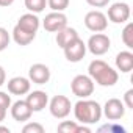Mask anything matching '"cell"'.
<instances>
[{"label":"cell","mask_w":133,"mask_h":133,"mask_svg":"<svg viewBox=\"0 0 133 133\" xmlns=\"http://www.w3.org/2000/svg\"><path fill=\"white\" fill-rule=\"evenodd\" d=\"M88 75L92 78L94 83L110 88L114 86L119 80V74L117 71H114L108 63H105L103 59H94L89 63L88 66Z\"/></svg>","instance_id":"1"},{"label":"cell","mask_w":133,"mask_h":133,"mask_svg":"<svg viewBox=\"0 0 133 133\" xmlns=\"http://www.w3.org/2000/svg\"><path fill=\"white\" fill-rule=\"evenodd\" d=\"M74 116L80 124H85V125L97 124L102 117V107L99 102L89 100L88 97L80 99L74 105Z\"/></svg>","instance_id":"2"},{"label":"cell","mask_w":133,"mask_h":133,"mask_svg":"<svg viewBox=\"0 0 133 133\" xmlns=\"http://www.w3.org/2000/svg\"><path fill=\"white\" fill-rule=\"evenodd\" d=\"M71 89L74 92V96L80 97V99H86L94 92V82L89 75H75L74 80L71 82Z\"/></svg>","instance_id":"3"},{"label":"cell","mask_w":133,"mask_h":133,"mask_svg":"<svg viewBox=\"0 0 133 133\" xmlns=\"http://www.w3.org/2000/svg\"><path fill=\"white\" fill-rule=\"evenodd\" d=\"M49 110H50V114L56 119H64V117H68L71 114V110H72V103L69 100V97H66V96H55L50 103H49Z\"/></svg>","instance_id":"4"},{"label":"cell","mask_w":133,"mask_h":133,"mask_svg":"<svg viewBox=\"0 0 133 133\" xmlns=\"http://www.w3.org/2000/svg\"><path fill=\"white\" fill-rule=\"evenodd\" d=\"M85 27L89 31H94V33L105 31L107 27H108V17L102 11L92 10V11L86 13V16H85Z\"/></svg>","instance_id":"5"},{"label":"cell","mask_w":133,"mask_h":133,"mask_svg":"<svg viewBox=\"0 0 133 133\" xmlns=\"http://www.w3.org/2000/svg\"><path fill=\"white\" fill-rule=\"evenodd\" d=\"M111 47V41L110 38L105 35V33H94L89 39H88V44H86V49L96 55V56H100V55H105Z\"/></svg>","instance_id":"6"},{"label":"cell","mask_w":133,"mask_h":133,"mask_svg":"<svg viewBox=\"0 0 133 133\" xmlns=\"http://www.w3.org/2000/svg\"><path fill=\"white\" fill-rule=\"evenodd\" d=\"M63 50H64V56H66V59H68V61L78 63V61H82L85 58L88 49H86V44L83 42V39H80V36H78L74 41H71Z\"/></svg>","instance_id":"7"},{"label":"cell","mask_w":133,"mask_h":133,"mask_svg":"<svg viewBox=\"0 0 133 133\" xmlns=\"http://www.w3.org/2000/svg\"><path fill=\"white\" fill-rule=\"evenodd\" d=\"M102 114H105V117L108 121L116 122V121H119V119H122L125 116V105H124L122 100H119L116 97L108 99L105 102L103 108H102Z\"/></svg>","instance_id":"8"},{"label":"cell","mask_w":133,"mask_h":133,"mask_svg":"<svg viewBox=\"0 0 133 133\" xmlns=\"http://www.w3.org/2000/svg\"><path fill=\"white\" fill-rule=\"evenodd\" d=\"M66 25H68V17H66L63 11H52L42 21V27L49 33H56L58 30H61Z\"/></svg>","instance_id":"9"},{"label":"cell","mask_w":133,"mask_h":133,"mask_svg":"<svg viewBox=\"0 0 133 133\" xmlns=\"http://www.w3.org/2000/svg\"><path fill=\"white\" fill-rule=\"evenodd\" d=\"M107 17L113 22V24H125L130 19V6L124 2H117L113 3L108 8V14Z\"/></svg>","instance_id":"10"},{"label":"cell","mask_w":133,"mask_h":133,"mask_svg":"<svg viewBox=\"0 0 133 133\" xmlns=\"http://www.w3.org/2000/svg\"><path fill=\"white\" fill-rule=\"evenodd\" d=\"M28 78L35 85H45L50 80V69L42 63H36L28 71Z\"/></svg>","instance_id":"11"},{"label":"cell","mask_w":133,"mask_h":133,"mask_svg":"<svg viewBox=\"0 0 133 133\" xmlns=\"http://www.w3.org/2000/svg\"><path fill=\"white\" fill-rule=\"evenodd\" d=\"M25 102L28 103V107L31 108L33 113H38V111H42V110L47 107V103H49V96H47V92H44V91H31V92H28Z\"/></svg>","instance_id":"12"},{"label":"cell","mask_w":133,"mask_h":133,"mask_svg":"<svg viewBox=\"0 0 133 133\" xmlns=\"http://www.w3.org/2000/svg\"><path fill=\"white\" fill-rule=\"evenodd\" d=\"M8 91L14 96H25L30 92L31 88V82L30 78L25 77H13L11 80H8Z\"/></svg>","instance_id":"13"},{"label":"cell","mask_w":133,"mask_h":133,"mask_svg":"<svg viewBox=\"0 0 133 133\" xmlns=\"http://www.w3.org/2000/svg\"><path fill=\"white\" fill-rule=\"evenodd\" d=\"M10 108H11V116H13V119L17 121V122H25V121H28V119L31 117V114H33L31 108L28 107V103H27L25 100H17V102H14Z\"/></svg>","instance_id":"14"},{"label":"cell","mask_w":133,"mask_h":133,"mask_svg":"<svg viewBox=\"0 0 133 133\" xmlns=\"http://www.w3.org/2000/svg\"><path fill=\"white\" fill-rule=\"evenodd\" d=\"M21 28H24L25 31H30V33H38L39 27H41V21L39 17L35 14V13H25L19 17L17 24Z\"/></svg>","instance_id":"15"},{"label":"cell","mask_w":133,"mask_h":133,"mask_svg":"<svg viewBox=\"0 0 133 133\" xmlns=\"http://www.w3.org/2000/svg\"><path fill=\"white\" fill-rule=\"evenodd\" d=\"M116 68L124 74H128L133 69V53L130 50H122L116 55Z\"/></svg>","instance_id":"16"},{"label":"cell","mask_w":133,"mask_h":133,"mask_svg":"<svg viewBox=\"0 0 133 133\" xmlns=\"http://www.w3.org/2000/svg\"><path fill=\"white\" fill-rule=\"evenodd\" d=\"M75 38H78L77 30L72 28V27H68V25L56 31V44H58V47H61V49H64L66 45H68L71 41H74Z\"/></svg>","instance_id":"17"},{"label":"cell","mask_w":133,"mask_h":133,"mask_svg":"<svg viewBox=\"0 0 133 133\" xmlns=\"http://www.w3.org/2000/svg\"><path fill=\"white\" fill-rule=\"evenodd\" d=\"M36 38V33H30V31H25L24 28H21L19 25H16L13 28V39L16 44L19 45H28L33 42V39Z\"/></svg>","instance_id":"18"},{"label":"cell","mask_w":133,"mask_h":133,"mask_svg":"<svg viewBox=\"0 0 133 133\" xmlns=\"http://www.w3.org/2000/svg\"><path fill=\"white\" fill-rule=\"evenodd\" d=\"M25 3V8L30 11V13H42L47 6V0H24Z\"/></svg>","instance_id":"19"},{"label":"cell","mask_w":133,"mask_h":133,"mask_svg":"<svg viewBox=\"0 0 133 133\" xmlns=\"http://www.w3.org/2000/svg\"><path fill=\"white\" fill-rule=\"evenodd\" d=\"M58 131H61V133H80V125L75 121H63L58 125Z\"/></svg>","instance_id":"20"},{"label":"cell","mask_w":133,"mask_h":133,"mask_svg":"<svg viewBox=\"0 0 133 133\" xmlns=\"http://www.w3.org/2000/svg\"><path fill=\"white\" fill-rule=\"evenodd\" d=\"M122 42L128 49H133V24L131 22H128L122 30Z\"/></svg>","instance_id":"21"},{"label":"cell","mask_w":133,"mask_h":133,"mask_svg":"<svg viewBox=\"0 0 133 133\" xmlns=\"http://www.w3.org/2000/svg\"><path fill=\"white\" fill-rule=\"evenodd\" d=\"M71 0H47V5L52 11H64L69 6Z\"/></svg>","instance_id":"22"},{"label":"cell","mask_w":133,"mask_h":133,"mask_svg":"<svg viewBox=\"0 0 133 133\" xmlns=\"http://www.w3.org/2000/svg\"><path fill=\"white\" fill-rule=\"evenodd\" d=\"M44 125H41L39 122H28L22 128L24 133H44Z\"/></svg>","instance_id":"23"},{"label":"cell","mask_w":133,"mask_h":133,"mask_svg":"<svg viewBox=\"0 0 133 133\" xmlns=\"http://www.w3.org/2000/svg\"><path fill=\"white\" fill-rule=\"evenodd\" d=\"M10 41H11V36H10L8 30L3 28V27H0V52H3L5 49H8Z\"/></svg>","instance_id":"24"},{"label":"cell","mask_w":133,"mask_h":133,"mask_svg":"<svg viewBox=\"0 0 133 133\" xmlns=\"http://www.w3.org/2000/svg\"><path fill=\"white\" fill-rule=\"evenodd\" d=\"M99 131H114V133H125V128L116 124H110V125H103L99 128Z\"/></svg>","instance_id":"25"},{"label":"cell","mask_w":133,"mask_h":133,"mask_svg":"<svg viewBox=\"0 0 133 133\" xmlns=\"http://www.w3.org/2000/svg\"><path fill=\"white\" fill-rule=\"evenodd\" d=\"M10 107H11V97H10L6 92L0 91V108H5V110H8Z\"/></svg>","instance_id":"26"},{"label":"cell","mask_w":133,"mask_h":133,"mask_svg":"<svg viewBox=\"0 0 133 133\" xmlns=\"http://www.w3.org/2000/svg\"><path fill=\"white\" fill-rule=\"evenodd\" d=\"M124 105L130 110H133V89H128L124 94Z\"/></svg>","instance_id":"27"},{"label":"cell","mask_w":133,"mask_h":133,"mask_svg":"<svg viewBox=\"0 0 133 133\" xmlns=\"http://www.w3.org/2000/svg\"><path fill=\"white\" fill-rule=\"evenodd\" d=\"M86 3L94 8H103L110 3V0H86Z\"/></svg>","instance_id":"28"},{"label":"cell","mask_w":133,"mask_h":133,"mask_svg":"<svg viewBox=\"0 0 133 133\" xmlns=\"http://www.w3.org/2000/svg\"><path fill=\"white\" fill-rule=\"evenodd\" d=\"M5 82H6V72H5V69L2 66H0V86H3Z\"/></svg>","instance_id":"29"},{"label":"cell","mask_w":133,"mask_h":133,"mask_svg":"<svg viewBox=\"0 0 133 133\" xmlns=\"http://www.w3.org/2000/svg\"><path fill=\"white\" fill-rule=\"evenodd\" d=\"M14 0H0V6H11Z\"/></svg>","instance_id":"30"},{"label":"cell","mask_w":133,"mask_h":133,"mask_svg":"<svg viewBox=\"0 0 133 133\" xmlns=\"http://www.w3.org/2000/svg\"><path fill=\"white\" fill-rule=\"evenodd\" d=\"M6 111H8V110L0 108V122H3V121H5V117H6Z\"/></svg>","instance_id":"31"},{"label":"cell","mask_w":133,"mask_h":133,"mask_svg":"<svg viewBox=\"0 0 133 133\" xmlns=\"http://www.w3.org/2000/svg\"><path fill=\"white\" fill-rule=\"evenodd\" d=\"M0 131H5V133H10V128L5 127V125H0Z\"/></svg>","instance_id":"32"}]
</instances>
